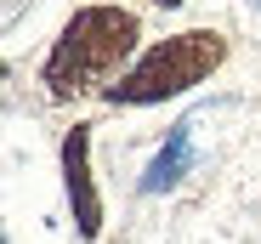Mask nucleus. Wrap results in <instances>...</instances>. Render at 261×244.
<instances>
[{
	"instance_id": "4",
	"label": "nucleus",
	"mask_w": 261,
	"mask_h": 244,
	"mask_svg": "<svg viewBox=\"0 0 261 244\" xmlns=\"http://www.w3.org/2000/svg\"><path fill=\"white\" fill-rule=\"evenodd\" d=\"M199 119L204 114H188V119H176V125L165 131V148L148 159L137 193H170L182 176H193V165H199Z\"/></svg>"
},
{
	"instance_id": "5",
	"label": "nucleus",
	"mask_w": 261,
	"mask_h": 244,
	"mask_svg": "<svg viewBox=\"0 0 261 244\" xmlns=\"http://www.w3.org/2000/svg\"><path fill=\"white\" fill-rule=\"evenodd\" d=\"M153 6H165V12H176V6H182V0H153Z\"/></svg>"
},
{
	"instance_id": "2",
	"label": "nucleus",
	"mask_w": 261,
	"mask_h": 244,
	"mask_svg": "<svg viewBox=\"0 0 261 244\" xmlns=\"http://www.w3.org/2000/svg\"><path fill=\"white\" fill-rule=\"evenodd\" d=\"M227 63V40L216 29H182V34H165L130 63L114 86L102 91L114 108H153V102H170Z\"/></svg>"
},
{
	"instance_id": "1",
	"label": "nucleus",
	"mask_w": 261,
	"mask_h": 244,
	"mask_svg": "<svg viewBox=\"0 0 261 244\" xmlns=\"http://www.w3.org/2000/svg\"><path fill=\"white\" fill-rule=\"evenodd\" d=\"M137 40H142L137 12H125V6H80L63 23V34L51 40L46 63H40V86L51 91V102L108 91L137 63Z\"/></svg>"
},
{
	"instance_id": "6",
	"label": "nucleus",
	"mask_w": 261,
	"mask_h": 244,
	"mask_svg": "<svg viewBox=\"0 0 261 244\" xmlns=\"http://www.w3.org/2000/svg\"><path fill=\"white\" fill-rule=\"evenodd\" d=\"M244 6H255V12H261V0H244Z\"/></svg>"
},
{
	"instance_id": "3",
	"label": "nucleus",
	"mask_w": 261,
	"mask_h": 244,
	"mask_svg": "<svg viewBox=\"0 0 261 244\" xmlns=\"http://www.w3.org/2000/svg\"><path fill=\"white\" fill-rule=\"evenodd\" d=\"M63 193H68L80 238L91 244L102 233V193H97V176H91V125H74L63 137Z\"/></svg>"
}]
</instances>
